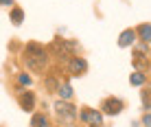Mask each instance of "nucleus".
Listing matches in <instances>:
<instances>
[{"mask_svg":"<svg viewBox=\"0 0 151 127\" xmlns=\"http://www.w3.org/2000/svg\"><path fill=\"white\" fill-rule=\"evenodd\" d=\"M31 127H50L48 118H46V114H33V118H31Z\"/></svg>","mask_w":151,"mask_h":127,"instance_id":"obj_12","label":"nucleus"},{"mask_svg":"<svg viewBox=\"0 0 151 127\" xmlns=\"http://www.w3.org/2000/svg\"><path fill=\"white\" fill-rule=\"evenodd\" d=\"M44 86H46V92H57V88H59V81L50 75V77H46L44 79Z\"/></svg>","mask_w":151,"mask_h":127,"instance_id":"obj_14","label":"nucleus"},{"mask_svg":"<svg viewBox=\"0 0 151 127\" xmlns=\"http://www.w3.org/2000/svg\"><path fill=\"white\" fill-rule=\"evenodd\" d=\"M9 20H11V24L13 26H20L24 22V9L22 7H13V9H9Z\"/></svg>","mask_w":151,"mask_h":127,"instance_id":"obj_9","label":"nucleus"},{"mask_svg":"<svg viewBox=\"0 0 151 127\" xmlns=\"http://www.w3.org/2000/svg\"><path fill=\"white\" fill-rule=\"evenodd\" d=\"M79 118H81V123H86V125L101 127V123H103V112L92 110V108H83L81 112H79Z\"/></svg>","mask_w":151,"mask_h":127,"instance_id":"obj_4","label":"nucleus"},{"mask_svg":"<svg viewBox=\"0 0 151 127\" xmlns=\"http://www.w3.org/2000/svg\"><path fill=\"white\" fill-rule=\"evenodd\" d=\"M129 83H132V86H145V83H147V75L140 72V70H136L132 77H129Z\"/></svg>","mask_w":151,"mask_h":127,"instance_id":"obj_13","label":"nucleus"},{"mask_svg":"<svg viewBox=\"0 0 151 127\" xmlns=\"http://www.w3.org/2000/svg\"><path fill=\"white\" fill-rule=\"evenodd\" d=\"M149 57H151V51H149Z\"/></svg>","mask_w":151,"mask_h":127,"instance_id":"obj_19","label":"nucleus"},{"mask_svg":"<svg viewBox=\"0 0 151 127\" xmlns=\"http://www.w3.org/2000/svg\"><path fill=\"white\" fill-rule=\"evenodd\" d=\"M57 94H59L61 101H70V99H72V86H70L68 81H66V83H59V88H57Z\"/></svg>","mask_w":151,"mask_h":127,"instance_id":"obj_11","label":"nucleus"},{"mask_svg":"<svg viewBox=\"0 0 151 127\" xmlns=\"http://www.w3.org/2000/svg\"><path fill=\"white\" fill-rule=\"evenodd\" d=\"M140 123H142L145 127H151V112H147V114H145V116H142V121H140Z\"/></svg>","mask_w":151,"mask_h":127,"instance_id":"obj_16","label":"nucleus"},{"mask_svg":"<svg viewBox=\"0 0 151 127\" xmlns=\"http://www.w3.org/2000/svg\"><path fill=\"white\" fill-rule=\"evenodd\" d=\"M22 61L31 72H44L48 61H50V57H48L46 46L37 44V42H29L22 51Z\"/></svg>","mask_w":151,"mask_h":127,"instance_id":"obj_1","label":"nucleus"},{"mask_svg":"<svg viewBox=\"0 0 151 127\" xmlns=\"http://www.w3.org/2000/svg\"><path fill=\"white\" fill-rule=\"evenodd\" d=\"M0 7H7V9H13V7H15V2H13V0H0Z\"/></svg>","mask_w":151,"mask_h":127,"instance_id":"obj_17","label":"nucleus"},{"mask_svg":"<svg viewBox=\"0 0 151 127\" xmlns=\"http://www.w3.org/2000/svg\"><path fill=\"white\" fill-rule=\"evenodd\" d=\"M88 127H94V125H88Z\"/></svg>","mask_w":151,"mask_h":127,"instance_id":"obj_18","label":"nucleus"},{"mask_svg":"<svg viewBox=\"0 0 151 127\" xmlns=\"http://www.w3.org/2000/svg\"><path fill=\"white\" fill-rule=\"evenodd\" d=\"M138 42V33L134 29H125L121 35H118V46L121 48H129V46H134Z\"/></svg>","mask_w":151,"mask_h":127,"instance_id":"obj_8","label":"nucleus"},{"mask_svg":"<svg viewBox=\"0 0 151 127\" xmlns=\"http://www.w3.org/2000/svg\"><path fill=\"white\" fill-rule=\"evenodd\" d=\"M18 83L22 88H31V86H33V77H31L29 72H20V75H18Z\"/></svg>","mask_w":151,"mask_h":127,"instance_id":"obj_15","label":"nucleus"},{"mask_svg":"<svg viewBox=\"0 0 151 127\" xmlns=\"http://www.w3.org/2000/svg\"><path fill=\"white\" fill-rule=\"evenodd\" d=\"M68 72L72 77H81V75H86L88 72V61L83 59V57H72V59L68 61Z\"/></svg>","mask_w":151,"mask_h":127,"instance_id":"obj_7","label":"nucleus"},{"mask_svg":"<svg viewBox=\"0 0 151 127\" xmlns=\"http://www.w3.org/2000/svg\"><path fill=\"white\" fill-rule=\"evenodd\" d=\"M18 103H20V108H22L24 112H33L35 103H37L35 92H31V90H20L18 92Z\"/></svg>","mask_w":151,"mask_h":127,"instance_id":"obj_6","label":"nucleus"},{"mask_svg":"<svg viewBox=\"0 0 151 127\" xmlns=\"http://www.w3.org/2000/svg\"><path fill=\"white\" fill-rule=\"evenodd\" d=\"M53 110H55L57 121L64 123V125H70L75 118H79V110H77L70 101H61V99H59V101L53 105Z\"/></svg>","mask_w":151,"mask_h":127,"instance_id":"obj_3","label":"nucleus"},{"mask_svg":"<svg viewBox=\"0 0 151 127\" xmlns=\"http://www.w3.org/2000/svg\"><path fill=\"white\" fill-rule=\"evenodd\" d=\"M136 33H138V42L151 44V24H140L136 29Z\"/></svg>","mask_w":151,"mask_h":127,"instance_id":"obj_10","label":"nucleus"},{"mask_svg":"<svg viewBox=\"0 0 151 127\" xmlns=\"http://www.w3.org/2000/svg\"><path fill=\"white\" fill-rule=\"evenodd\" d=\"M123 108H125V103L121 101V99H116V97H107L105 101L101 103V112H103V114H107V116H116V114H121V112H123Z\"/></svg>","mask_w":151,"mask_h":127,"instance_id":"obj_5","label":"nucleus"},{"mask_svg":"<svg viewBox=\"0 0 151 127\" xmlns=\"http://www.w3.org/2000/svg\"><path fill=\"white\" fill-rule=\"evenodd\" d=\"M50 51H53V55H55L59 61H66V64H68L72 57H75V53L79 51V44H77L75 40L55 38L53 42H50Z\"/></svg>","mask_w":151,"mask_h":127,"instance_id":"obj_2","label":"nucleus"}]
</instances>
